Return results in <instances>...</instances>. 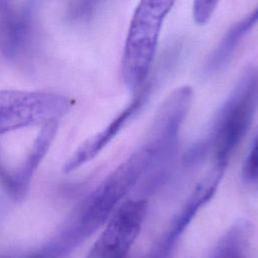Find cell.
<instances>
[{
    "instance_id": "1",
    "label": "cell",
    "mask_w": 258,
    "mask_h": 258,
    "mask_svg": "<svg viewBox=\"0 0 258 258\" xmlns=\"http://www.w3.org/2000/svg\"><path fill=\"white\" fill-rule=\"evenodd\" d=\"M154 146L145 140L75 209L61 229L40 253L46 258H66L102 227L122 199L157 163Z\"/></svg>"
},
{
    "instance_id": "2",
    "label": "cell",
    "mask_w": 258,
    "mask_h": 258,
    "mask_svg": "<svg viewBox=\"0 0 258 258\" xmlns=\"http://www.w3.org/2000/svg\"><path fill=\"white\" fill-rule=\"evenodd\" d=\"M175 0H140L133 13L121 60L124 84L138 89L147 79L162 23Z\"/></svg>"
},
{
    "instance_id": "3",
    "label": "cell",
    "mask_w": 258,
    "mask_h": 258,
    "mask_svg": "<svg viewBox=\"0 0 258 258\" xmlns=\"http://www.w3.org/2000/svg\"><path fill=\"white\" fill-rule=\"evenodd\" d=\"M258 109V66L250 68L239 80L215 118L211 146L217 166L226 167Z\"/></svg>"
},
{
    "instance_id": "4",
    "label": "cell",
    "mask_w": 258,
    "mask_h": 258,
    "mask_svg": "<svg viewBox=\"0 0 258 258\" xmlns=\"http://www.w3.org/2000/svg\"><path fill=\"white\" fill-rule=\"evenodd\" d=\"M70 108L71 101L56 93L0 90V135L58 121Z\"/></svg>"
},
{
    "instance_id": "5",
    "label": "cell",
    "mask_w": 258,
    "mask_h": 258,
    "mask_svg": "<svg viewBox=\"0 0 258 258\" xmlns=\"http://www.w3.org/2000/svg\"><path fill=\"white\" fill-rule=\"evenodd\" d=\"M146 211L147 203L144 200L122 203L86 258H126L140 233Z\"/></svg>"
},
{
    "instance_id": "6",
    "label": "cell",
    "mask_w": 258,
    "mask_h": 258,
    "mask_svg": "<svg viewBox=\"0 0 258 258\" xmlns=\"http://www.w3.org/2000/svg\"><path fill=\"white\" fill-rule=\"evenodd\" d=\"M225 167L217 166L197 184L194 191L184 203L180 211L174 216L166 232L159 238L153 247L150 258H170L171 253L179 240L180 235L186 229L200 209L214 196L222 178Z\"/></svg>"
},
{
    "instance_id": "7",
    "label": "cell",
    "mask_w": 258,
    "mask_h": 258,
    "mask_svg": "<svg viewBox=\"0 0 258 258\" xmlns=\"http://www.w3.org/2000/svg\"><path fill=\"white\" fill-rule=\"evenodd\" d=\"M150 90L147 87L138 89L136 96L129 103V105L115 117L103 130L85 141L66 161L63 164V171L70 173L83 164L93 159L124 127V125L140 111L143 105L149 98Z\"/></svg>"
},
{
    "instance_id": "8",
    "label": "cell",
    "mask_w": 258,
    "mask_h": 258,
    "mask_svg": "<svg viewBox=\"0 0 258 258\" xmlns=\"http://www.w3.org/2000/svg\"><path fill=\"white\" fill-rule=\"evenodd\" d=\"M57 120L44 123L22 165H20L15 172L5 173L2 176L3 183L13 197L22 198L27 191L33 173L52 143L57 131Z\"/></svg>"
},
{
    "instance_id": "9",
    "label": "cell",
    "mask_w": 258,
    "mask_h": 258,
    "mask_svg": "<svg viewBox=\"0 0 258 258\" xmlns=\"http://www.w3.org/2000/svg\"><path fill=\"white\" fill-rule=\"evenodd\" d=\"M28 10H6L1 19L0 38L3 53L10 58L21 57L32 41L33 25Z\"/></svg>"
},
{
    "instance_id": "10",
    "label": "cell",
    "mask_w": 258,
    "mask_h": 258,
    "mask_svg": "<svg viewBox=\"0 0 258 258\" xmlns=\"http://www.w3.org/2000/svg\"><path fill=\"white\" fill-rule=\"evenodd\" d=\"M258 23V3L244 18L235 23L210 53L204 64V74L213 75L223 70L232 59L243 38Z\"/></svg>"
},
{
    "instance_id": "11",
    "label": "cell",
    "mask_w": 258,
    "mask_h": 258,
    "mask_svg": "<svg viewBox=\"0 0 258 258\" xmlns=\"http://www.w3.org/2000/svg\"><path fill=\"white\" fill-rule=\"evenodd\" d=\"M250 227L246 222L233 226L220 240L212 258H246Z\"/></svg>"
},
{
    "instance_id": "12",
    "label": "cell",
    "mask_w": 258,
    "mask_h": 258,
    "mask_svg": "<svg viewBox=\"0 0 258 258\" xmlns=\"http://www.w3.org/2000/svg\"><path fill=\"white\" fill-rule=\"evenodd\" d=\"M104 0H72L68 16L73 21H83L92 17Z\"/></svg>"
},
{
    "instance_id": "13",
    "label": "cell",
    "mask_w": 258,
    "mask_h": 258,
    "mask_svg": "<svg viewBox=\"0 0 258 258\" xmlns=\"http://www.w3.org/2000/svg\"><path fill=\"white\" fill-rule=\"evenodd\" d=\"M220 0H194L192 17L196 23L206 24L214 14Z\"/></svg>"
},
{
    "instance_id": "14",
    "label": "cell",
    "mask_w": 258,
    "mask_h": 258,
    "mask_svg": "<svg viewBox=\"0 0 258 258\" xmlns=\"http://www.w3.org/2000/svg\"><path fill=\"white\" fill-rule=\"evenodd\" d=\"M243 177L248 181L258 180V136L256 137L243 165Z\"/></svg>"
},
{
    "instance_id": "15",
    "label": "cell",
    "mask_w": 258,
    "mask_h": 258,
    "mask_svg": "<svg viewBox=\"0 0 258 258\" xmlns=\"http://www.w3.org/2000/svg\"><path fill=\"white\" fill-rule=\"evenodd\" d=\"M9 258H46L41 254L38 255H34V256H28V257H9Z\"/></svg>"
},
{
    "instance_id": "16",
    "label": "cell",
    "mask_w": 258,
    "mask_h": 258,
    "mask_svg": "<svg viewBox=\"0 0 258 258\" xmlns=\"http://www.w3.org/2000/svg\"><path fill=\"white\" fill-rule=\"evenodd\" d=\"M4 173H5V172H4V171H3V170H2V169H1V168H0V175H1V176H2V175H3V174H4Z\"/></svg>"
}]
</instances>
